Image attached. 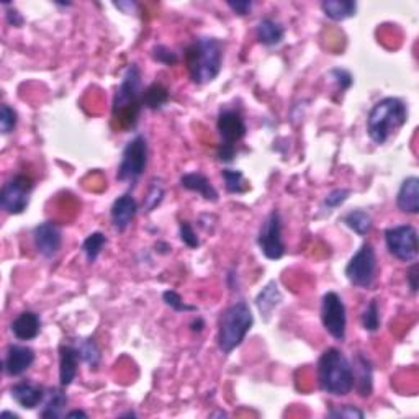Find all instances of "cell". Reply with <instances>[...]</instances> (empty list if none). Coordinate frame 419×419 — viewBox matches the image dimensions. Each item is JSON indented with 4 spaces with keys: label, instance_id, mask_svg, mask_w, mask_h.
<instances>
[{
    "label": "cell",
    "instance_id": "cell-37",
    "mask_svg": "<svg viewBox=\"0 0 419 419\" xmlns=\"http://www.w3.org/2000/svg\"><path fill=\"white\" fill-rule=\"evenodd\" d=\"M179 236H180V241L187 246V248L197 249L198 246H200V239H198L195 229H193V226L188 222H180Z\"/></svg>",
    "mask_w": 419,
    "mask_h": 419
},
{
    "label": "cell",
    "instance_id": "cell-4",
    "mask_svg": "<svg viewBox=\"0 0 419 419\" xmlns=\"http://www.w3.org/2000/svg\"><path fill=\"white\" fill-rule=\"evenodd\" d=\"M408 122L406 103L396 97H385L370 108L367 117V134L375 144H385L393 133Z\"/></svg>",
    "mask_w": 419,
    "mask_h": 419
},
{
    "label": "cell",
    "instance_id": "cell-49",
    "mask_svg": "<svg viewBox=\"0 0 419 419\" xmlns=\"http://www.w3.org/2000/svg\"><path fill=\"white\" fill-rule=\"evenodd\" d=\"M2 418H15V419H20V416L17 413H12V411H4L2 413Z\"/></svg>",
    "mask_w": 419,
    "mask_h": 419
},
{
    "label": "cell",
    "instance_id": "cell-47",
    "mask_svg": "<svg viewBox=\"0 0 419 419\" xmlns=\"http://www.w3.org/2000/svg\"><path fill=\"white\" fill-rule=\"evenodd\" d=\"M156 253L159 254H169L171 253V246L164 243V241H159V243L156 244Z\"/></svg>",
    "mask_w": 419,
    "mask_h": 419
},
{
    "label": "cell",
    "instance_id": "cell-13",
    "mask_svg": "<svg viewBox=\"0 0 419 419\" xmlns=\"http://www.w3.org/2000/svg\"><path fill=\"white\" fill-rule=\"evenodd\" d=\"M33 244L45 259H52L61 251L62 231L56 223L45 222L33 229Z\"/></svg>",
    "mask_w": 419,
    "mask_h": 419
},
{
    "label": "cell",
    "instance_id": "cell-17",
    "mask_svg": "<svg viewBox=\"0 0 419 419\" xmlns=\"http://www.w3.org/2000/svg\"><path fill=\"white\" fill-rule=\"evenodd\" d=\"M81 362V355L71 339L59 345V385L62 389H67L76 380Z\"/></svg>",
    "mask_w": 419,
    "mask_h": 419
},
{
    "label": "cell",
    "instance_id": "cell-33",
    "mask_svg": "<svg viewBox=\"0 0 419 419\" xmlns=\"http://www.w3.org/2000/svg\"><path fill=\"white\" fill-rule=\"evenodd\" d=\"M18 123V115L15 112V108L10 107L8 103L0 105V131L2 134H10L17 128Z\"/></svg>",
    "mask_w": 419,
    "mask_h": 419
},
{
    "label": "cell",
    "instance_id": "cell-25",
    "mask_svg": "<svg viewBox=\"0 0 419 419\" xmlns=\"http://www.w3.org/2000/svg\"><path fill=\"white\" fill-rule=\"evenodd\" d=\"M321 10L333 22H344V20L355 17L357 2H352V0H324L321 2Z\"/></svg>",
    "mask_w": 419,
    "mask_h": 419
},
{
    "label": "cell",
    "instance_id": "cell-39",
    "mask_svg": "<svg viewBox=\"0 0 419 419\" xmlns=\"http://www.w3.org/2000/svg\"><path fill=\"white\" fill-rule=\"evenodd\" d=\"M329 76L333 77V81L336 82V86L339 91H348V88L352 87L354 84V77L349 71L340 69V67H334V69L329 71Z\"/></svg>",
    "mask_w": 419,
    "mask_h": 419
},
{
    "label": "cell",
    "instance_id": "cell-15",
    "mask_svg": "<svg viewBox=\"0 0 419 419\" xmlns=\"http://www.w3.org/2000/svg\"><path fill=\"white\" fill-rule=\"evenodd\" d=\"M35 350L28 345L10 344L4 359V372L8 377H20L35 362Z\"/></svg>",
    "mask_w": 419,
    "mask_h": 419
},
{
    "label": "cell",
    "instance_id": "cell-43",
    "mask_svg": "<svg viewBox=\"0 0 419 419\" xmlns=\"http://www.w3.org/2000/svg\"><path fill=\"white\" fill-rule=\"evenodd\" d=\"M5 18H7V23L10 26H17V28H20V26H22L23 22H25L22 13H20L15 7L7 10V13H5Z\"/></svg>",
    "mask_w": 419,
    "mask_h": 419
},
{
    "label": "cell",
    "instance_id": "cell-40",
    "mask_svg": "<svg viewBox=\"0 0 419 419\" xmlns=\"http://www.w3.org/2000/svg\"><path fill=\"white\" fill-rule=\"evenodd\" d=\"M226 5L236 15H239V17H246V15H249L251 10H253L254 4L251 2V0H236V2H226Z\"/></svg>",
    "mask_w": 419,
    "mask_h": 419
},
{
    "label": "cell",
    "instance_id": "cell-24",
    "mask_svg": "<svg viewBox=\"0 0 419 419\" xmlns=\"http://www.w3.org/2000/svg\"><path fill=\"white\" fill-rule=\"evenodd\" d=\"M284 36H285L284 26L274 18L265 17L259 20L258 25H256V38H258L260 45L277 46L282 43Z\"/></svg>",
    "mask_w": 419,
    "mask_h": 419
},
{
    "label": "cell",
    "instance_id": "cell-46",
    "mask_svg": "<svg viewBox=\"0 0 419 419\" xmlns=\"http://www.w3.org/2000/svg\"><path fill=\"white\" fill-rule=\"evenodd\" d=\"M203 328H205V323H203V319H202V318H195V319H193V321L190 323V329H192L193 333H200Z\"/></svg>",
    "mask_w": 419,
    "mask_h": 419
},
{
    "label": "cell",
    "instance_id": "cell-3",
    "mask_svg": "<svg viewBox=\"0 0 419 419\" xmlns=\"http://www.w3.org/2000/svg\"><path fill=\"white\" fill-rule=\"evenodd\" d=\"M319 389L333 396H345L354 390L350 360L338 348H328L316 364Z\"/></svg>",
    "mask_w": 419,
    "mask_h": 419
},
{
    "label": "cell",
    "instance_id": "cell-38",
    "mask_svg": "<svg viewBox=\"0 0 419 419\" xmlns=\"http://www.w3.org/2000/svg\"><path fill=\"white\" fill-rule=\"evenodd\" d=\"M349 197H350V188H334V190L328 193L323 203L328 210H334L343 205V203H345V200H348Z\"/></svg>",
    "mask_w": 419,
    "mask_h": 419
},
{
    "label": "cell",
    "instance_id": "cell-41",
    "mask_svg": "<svg viewBox=\"0 0 419 419\" xmlns=\"http://www.w3.org/2000/svg\"><path fill=\"white\" fill-rule=\"evenodd\" d=\"M217 156H218L219 161L229 164V162H233L234 157H236V148H233V146L219 144L218 151H217Z\"/></svg>",
    "mask_w": 419,
    "mask_h": 419
},
{
    "label": "cell",
    "instance_id": "cell-48",
    "mask_svg": "<svg viewBox=\"0 0 419 419\" xmlns=\"http://www.w3.org/2000/svg\"><path fill=\"white\" fill-rule=\"evenodd\" d=\"M66 418H87V413L82 411V410H72L69 413H66Z\"/></svg>",
    "mask_w": 419,
    "mask_h": 419
},
{
    "label": "cell",
    "instance_id": "cell-30",
    "mask_svg": "<svg viewBox=\"0 0 419 419\" xmlns=\"http://www.w3.org/2000/svg\"><path fill=\"white\" fill-rule=\"evenodd\" d=\"M223 179H224V188H226L228 193H239L248 192V182L244 179V174L241 171H234V169H224L222 172Z\"/></svg>",
    "mask_w": 419,
    "mask_h": 419
},
{
    "label": "cell",
    "instance_id": "cell-31",
    "mask_svg": "<svg viewBox=\"0 0 419 419\" xmlns=\"http://www.w3.org/2000/svg\"><path fill=\"white\" fill-rule=\"evenodd\" d=\"M360 323L367 333H377L380 329L381 319H380V308L379 302L370 300L369 305L365 306V310L360 316Z\"/></svg>",
    "mask_w": 419,
    "mask_h": 419
},
{
    "label": "cell",
    "instance_id": "cell-5",
    "mask_svg": "<svg viewBox=\"0 0 419 419\" xmlns=\"http://www.w3.org/2000/svg\"><path fill=\"white\" fill-rule=\"evenodd\" d=\"M254 326V314L244 300L229 305L218 323V348L228 355L238 349Z\"/></svg>",
    "mask_w": 419,
    "mask_h": 419
},
{
    "label": "cell",
    "instance_id": "cell-45",
    "mask_svg": "<svg viewBox=\"0 0 419 419\" xmlns=\"http://www.w3.org/2000/svg\"><path fill=\"white\" fill-rule=\"evenodd\" d=\"M226 284L229 287V290H238L239 288V282H238V272H236V269H231L228 272L226 275Z\"/></svg>",
    "mask_w": 419,
    "mask_h": 419
},
{
    "label": "cell",
    "instance_id": "cell-34",
    "mask_svg": "<svg viewBox=\"0 0 419 419\" xmlns=\"http://www.w3.org/2000/svg\"><path fill=\"white\" fill-rule=\"evenodd\" d=\"M162 300L169 308L177 311V313H188V311H197L198 308L195 305H187L185 302L182 300V297L174 290H166L162 293Z\"/></svg>",
    "mask_w": 419,
    "mask_h": 419
},
{
    "label": "cell",
    "instance_id": "cell-14",
    "mask_svg": "<svg viewBox=\"0 0 419 419\" xmlns=\"http://www.w3.org/2000/svg\"><path fill=\"white\" fill-rule=\"evenodd\" d=\"M352 377L354 389L359 393V396L369 398L374 391V364L364 352H355L352 357Z\"/></svg>",
    "mask_w": 419,
    "mask_h": 419
},
{
    "label": "cell",
    "instance_id": "cell-8",
    "mask_svg": "<svg viewBox=\"0 0 419 419\" xmlns=\"http://www.w3.org/2000/svg\"><path fill=\"white\" fill-rule=\"evenodd\" d=\"M35 182L26 174H15L4 183L0 192V207L8 214H22L30 205Z\"/></svg>",
    "mask_w": 419,
    "mask_h": 419
},
{
    "label": "cell",
    "instance_id": "cell-32",
    "mask_svg": "<svg viewBox=\"0 0 419 419\" xmlns=\"http://www.w3.org/2000/svg\"><path fill=\"white\" fill-rule=\"evenodd\" d=\"M164 185H162L161 179H153L151 182V187L148 193H146L144 202H143V208L146 213H151L153 210L161 205V202L164 200Z\"/></svg>",
    "mask_w": 419,
    "mask_h": 419
},
{
    "label": "cell",
    "instance_id": "cell-42",
    "mask_svg": "<svg viewBox=\"0 0 419 419\" xmlns=\"http://www.w3.org/2000/svg\"><path fill=\"white\" fill-rule=\"evenodd\" d=\"M406 280H408V287H410V290L413 295H416L418 293V264L416 262H413V265L408 269V274H406Z\"/></svg>",
    "mask_w": 419,
    "mask_h": 419
},
{
    "label": "cell",
    "instance_id": "cell-7",
    "mask_svg": "<svg viewBox=\"0 0 419 419\" xmlns=\"http://www.w3.org/2000/svg\"><path fill=\"white\" fill-rule=\"evenodd\" d=\"M377 253L374 246L365 243L360 246V249L355 253L345 265V277L354 287L370 288L377 279Z\"/></svg>",
    "mask_w": 419,
    "mask_h": 419
},
{
    "label": "cell",
    "instance_id": "cell-11",
    "mask_svg": "<svg viewBox=\"0 0 419 419\" xmlns=\"http://www.w3.org/2000/svg\"><path fill=\"white\" fill-rule=\"evenodd\" d=\"M321 321L326 331L336 340L345 339L348 331V311L345 305L336 292H326L321 298Z\"/></svg>",
    "mask_w": 419,
    "mask_h": 419
},
{
    "label": "cell",
    "instance_id": "cell-36",
    "mask_svg": "<svg viewBox=\"0 0 419 419\" xmlns=\"http://www.w3.org/2000/svg\"><path fill=\"white\" fill-rule=\"evenodd\" d=\"M328 418H334V419H340V418L362 419V418H365V413L362 410H359L357 406L344 405V406L331 408V410L328 411Z\"/></svg>",
    "mask_w": 419,
    "mask_h": 419
},
{
    "label": "cell",
    "instance_id": "cell-23",
    "mask_svg": "<svg viewBox=\"0 0 419 419\" xmlns=\"http://www.w3.org/2000/svg\"><path fill=\"white\" fill-rule=\"evenodd\" d=\"M69 403V398L61 389H50L46 391V398L43 401V410L40 411V418L43 419H59L66 416V406Z\"/></svg>",
    "mask_w": 419,
    "mask_h": 419
},
{
    "label": "cell",
    "instance_id": "cell-6",
    "mask_svg": "<svg viewBox=\"0 0 419 419\" xmlns=\"http://www.w3.org/2000/svg\"><path fill=\"white\" fill-rule=\"evenodd\" d=\"M149 157V144L144 134H136L133 139H130L125 146L122 153V161H120L117 171V180L120 182H131L143 176V172L148 167Z\"/></svg>",
    "mask_w": 419,
    "mask_h": 419
},
{
    "label": "cell",
    "instance_id": "cell-16",
    "mask_svg": "<svg viewBox=\"0 0 419 419\" xmlns=\"http://www.w3.org/2000/svg\"><path fill=\"white\" fill-rule=\"evenodd\" d=\"M46 391L48 390H45V386H41L40 384L23 380L15 384L12 389H10V396H12V400L17 403L20 408H23V410H35L36 406L43 405Z\"/></svg>",
    "mask_w": 419,
    "mask_h": 419
},
{
    "label": "cell",
    "instance_id": "cell-2",
    "mask_svg": "<svg viewBox=\"0 0 419 419\" xmlns=\"http://www.w3.org/2000/svg\"><path fill=\"white\" fill-rule=\"evenodd\" d=\"M185 64L193 84L213 82L223 67V43L212 36L197 38L185 51Z\"/></svg>",
    "mask_w": 419,
    "mask_h": 419
},
{
    "label": "cell",
    "instance_id": "cell-9",
    "mask_svg": "<svg viewBox=\"0 0 419 419\" xmlns=\"http://www.w3.org/2000/svg\"><path fill=\"white\" fill-rule=\"evenodd\" d=\"M389 253L400 262H416L419 254L418 231L413 224H398L385 231Z\"/></svg>",
    "mask_w": 419,
    "mask_h": 419
},
{
    "label": "cell",
    "instance_id": "cell-29",
    "mask_svg": "<svg viewBox=\"0 0 419 419\" xmlns=\"http://www.w3.org/2000/svg\"><path fill=\"white\" fill-rule=\"evenodd\" d=\"M105 244H107V236L101 231H93L87 236L86 239H84L82 243V254L86 256L87 262H91L93 264L98 259V256H101L102 249L105 248Z\"/></svg>",
    "mask_w": 419,
    "mask_h": 419
},
{
    "label": "cell",
    "instance_id": "cell-35",
    "mask_svg": "<svg viewBox=\"0 0 419 419\" xmlns=\"http://www.w3.org/2000/svg\"><path fill=\"white\" fill-rule=\"evenodd\" d=\"M151 57L156 62H159V64H164V66H176L177 62H179V56H177V52L172 51L171 48H167L164 45H156L153 50H151Z\"/></svg>",
    "mask_w": 419,
    "mask_h": 419
},
{
    "label": "cell",
    "instance_id": "cell-19",
    "mask_svg": "<svg viewBox=\"0 0 419 419\" xmlns=\"http://www.w3.org/2000/svg\"><path fill=\"white\" fill-rule=\"evenodd\" d=\"M396 207L401 213H419V179L416 176L406 177L401 182L400 190L396 193Z\"/></svg>",
    "mask_w": 419,
    "mask_h": 419
},
{
    "label": "cell",
    "instance_id": "cell-21",
    "mask_svg": "<svg viewBox=\"0 0 419 419\" xmlns=\"http://www.w3.org/2000/svg\"><path fill=\"white\" fill-rule=\"evenodd\" d=\"M180 185L188 192L198 193L207 202L217 203L219 198L217 188L213 187V183L202 172H187V174H183L180 177Z\"/></svg>",
    "mask_w": 419,
    "mask_h": 419
},
{
    "label": "cell",
    "instance_id": "cell-26",
    "mask_svg": "<svg viewBox=\"0 0 419 419\" xmlns=\"http://www.w3.org/2000/svg\"><path fill=\"white\" fill-rule=\"evenodd\" d=\"M171 101V92L164 84L161 82H153L143 91V97H141V102H143L144 108L149 110H161L166 107Z\"/></svg>",
    "mask_w": 419,
    "mask_h": 419
},
{
    "label": "cell",
    "instance_id": "cell-50",
    "mask_svg": "<svg viewBox=\"0 0 419 419\" xmlns=\"http://www.w3.org/2000/svg\"><path fill=\"white\" fill-rule=\"evenodd\" d=\"M127 416H128V418H130V416H131V418H136V413L128 411V413H125V415H120V418H127Z\"/></svg>",
    "mask_w": 419,
    "mask_h": 419
},
{
    "label": "cell",
    "instance_id": "cell-27",
    "mask_svg": "<svg viewBox=\"0 0 419 419\" xmlns=\"http://www.w3.org/2000/svg\"><path fill=\"white\" fill-rule=\"evenodd\" d=\"M72 343L79 350V355H81L82 362L87 364L91 369H97L98 365H101V360H102V352L101 349H98L97 343L91 338H76V339H71Z\"/></svg>",
    "mask_w": 419,
    "mask_h": 419
},
{
    "label": "cell",
    "instance_id": "cell-28",
    "mask_svg": "<svg viewBox=\"0 0 419 419\" xmlns=\"http://www.w3.org/2000/svg\"><path fill=\"white\" fill-rule=\"evenodd\" d=\"M343 223L359 236H367L374 226L370 213H367L365 210H352V212L345 213L343 217Z\"/></svg>",
    "mask_w": 419,
    "mask_h": 419
},
{
    "label": "cell",
    "instance_id": "cell-1",
    "mask_svg": "<svg viewBox=\"0 0 419 419\" xmlns=\"http://www.w3.org/2000/svg\"><path fill=\"white\" fill-rule=\"evenodd\" d=\"M143 91L141 69L133 62L125 69L112 105V117L122 128L131 130L138 123L139 112L143 108V102H141Z\"/></svg>",
    "mask_w": 419,
    "mask_h": 419
},
{
    "label": "cell",
    "instance_id": "cell-44",
    "mask_svg": "<svg viewBox=\"0 0 419 419\" xmlns=\"http://www.w3.org/2000/svg\"><path fill=\"white\" fill-rule=\"evenodd\" d=\"M113 7L122 10L123 13L131 15V13H136V10H138V4L130 2V0H125V2H113Z\"/></svg>",
    "mask_w": 419,
    "mask_h": 419
},
{
    "label": "cell",
    "instance_id": "cell-20",
    "mask_svg": "<svg viewBox=\"0 0 419 419\" xmlns=\"http://www.w3.org/2000/svg\"><path fill=\"white\" fill-rule=\"evenodd\" d=\"M10 331L18 340H31L41 333V318L35 311H22L10 324Z\"/></svg>",
    "mask_w": 419,
    "mask_h": 419
},
{
    "label": "cell",
    "instance_id": "cell-22",
    "mask_svg": "<svg viewBox=\"0 0 419 419\" xmlns=\"http://www.w3.org/2000/svg\"><path fill=\"white\" fill-rule=\"evenodd\" d=\"M282 302H284V295H282L279 284L275 280H270L256 297V306H258L264 321H269L272 313L280 306Z\"/></svg>",
    "mask_w": 419,
    "mask_h": 419
},
{
    "label": "cell",
    "instance_id": "cell-18",
    "mask_svg": "<svg viewBox=\"0 0 419 419\" xmlns=\"http://www.w3.org/2000/svg\"><path fill=\"white\" fill-rule=\"evenodd\" d=\"M136 213H138V202L131 193H123L117 200L113 202L112 210H110V218H112L113 228L118 233H123L131 222H133Z\"/></svg>",
    "mask_w": 419,
    "mask_h": 419
},
{
    "label": "cell",
    "instance_id": "cell-51",
    "mask_svg": "<svg viewBox=\"0 0 419 419\" xmlns=\"http://www.w3.org/2000/svg\"><path fill=\"white\" fill-rule=\"evenodd\" d=\"M212 416H223V418H224V416H226V413H223V411H219V413H213Z\"/></svg>",
    "mask_w": 419,
    "mask_h": 419
},
{
    "label": "cell",
    "instance_id": "cell-10",
    "mask_svg": "<svg viewBox=\"0 0 419 419\" xmlns=\"http://www.w3.org/2000/svg\"><path fill=\"white\" fill-rule=\"evenodd\" d=\"M282 217L279 210H272L262 222L258 234L259 251L265 259L279 260L285 254V243L282 236Z\"/></svg>",
    "mask_w": 419,
    "mask_h": 419
},
{
    "label": "cell",
    "instance_id": "cell-12",
    "mask_svg": "<svg viewBox=\"0 0 419 419\" xmlns=\"http://www.w3.org/2000/svg\"><path fill=\"white\" fill-rule=\"evenodd\" d=\"M217 130L222 138L219 144L233 146V148H236V144L248 133L243 115L236 108H222L217 120Z\"/></svg>",
    "mask_w": 419,
    "mask_h": 419
}]
</instances>
